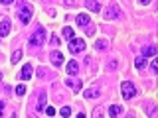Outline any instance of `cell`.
Listing matches in <instances>:
<instances>
[{"instance_id": "obj_1", "label": "cell", "mask_w": 158, "mask_h": 118, "mask_svg": "<svg viewBox=\"0 0 158 118\" xmlns=\"http://www.w3.org/2000/svg\"><path fill=\"white\" fill-rule=\"evenodd\" d=\"M48 39V36H46V30H44L42 26H40L36 32L30 36V39H28V43H30V47H40V45H44V41Z\"/></svg>"}, {"instance_id": "obj_2", "label": "cell", "mask_w": 158, "mask_h": 118, "mask_svg": "<svg viewBox=\"0 0 158 118\" xmlns=\"http://www.w3.org/2000/svg\"><path fill=\"white\" fill-rule=\"evenodd\" d=\"M32 14H34V8L28 6V4H24L22 8L18 10V18L22 24H30V20H32Z\"/></svg>"}, {"instance_id": "obj_3", "label": "cell", "mask_w": 158, "mask_h": 118, "mask_svg": "<svg viewBox=\"0 0 158 118\" xmlns=\"http://www.w3.org/2000/svg\"><path fill=\"white\" fill-rule=\"evenodd\" d=\"M121 91H123V96H125L127 98V100H128V98H132V96H136V87H135V83H131V81H125V83H123V85H121Z\"/></svg>"}, {"instance_id": "obj_4", "label": "cell", "mask_w": 158, "mask_h": 118, "mask_svg": "<svg viewBox=\"0 0 158 118\" xmlns=\"http://www.w3.org/2000/svg\"><path fill=\"white\" fill-rule=\"evenodd\" d=\"M85 49V41H83L81 37H73L71 41H69V51L71 53H79Z\"/></svg>"}, {"instance_id": "obj_5", "label": "cell", "mask_w": 158, "mask_h": 118, "mask_svg": "<svg viewBox=\"0 0 158 118\" xmlns=\"http://www.w3.org/2000/svg\"><path fill=\"white\" fill-rule=\"evenodd\" d=\"M105 18H109V20H113V18H121V10H118L117 4H113V6L105 12Z\"/></svg>"}, {"instance_id": "obj_6", "label": "cell", "mask_w": 158, "mask_h": 118, "mask_svg": "<svg viewBox=\"0 0 158 118\" xmlns=\"http://www.w3.org/2000/svg\"><path fill=\"white\" fill-rule=\"evenodd\" d=\"M49 59H52V63H53L56 67H59V65L63 63V53H59V51H52V53H49Z\"/></svg>"}, {"instance_id": "obj_7", "label": "cell", "mask_w": 158, "mask_h": 118, "mask_svg": "<svg viewBox=\"0 0 158 118\" xmlns=\"http://www.w3.org/2000/svg\"><path fill=\"white\" fill-rule=\"evenodd\" d=\"M156 53H158V49H156V45H144V47H142V57H154L156 55Z\"/></svg>"}, {"instance_id": "obj_8", "label": "cell", "mask_w": 158, "mask_h": 118, "mask_svg": "<svg viewBox=\"0 0 158 118\" xmlns=\"http://www.w3.org/2000/svg\"><path fill=\"white\" fill-rule=\"evenodd\" d=\"M8 33H10V22L4 18V20H0V37H6Z\"/></svg>"}, {"instance_id": "obj_9", "label": "cell", "mask_w": 158, "mask_h": 118, "mask_svg": "<svg viewBox=\"0 0 158 118\" xmlns=\"http://www.w3.org/2000/svg\"><path fill=\"white\" fill-rule=\"evenodd\" d=\"M32 71H34V69H32V63H26V65L22 67V73H20V77H22L24 81H28V79L32 77Z\"/></svg>"}, {"instance_id": "obj_10", "label": "cell", "mask_w": 158, "mask_h": 118, "mask_svg": "<svg viewBox=\"0 0 158 118\" xmlns=\"http://www.w3.org/2000/svg\"><path fill=\"white\" fill-rule=\"evenodd\" d=\"M65 71H67L71 77H73V75H77V73H79V63H77V61H69V63H67V67H65Z\"/></svg>"}, {"instance_id": "obj_11", "label": "cell", "mask_w": 158, "mask_h": 118, "mask_svg": "<svg viewBox=\"0 0 158 118\" xmlns=\"http://www.w3.org/2000/svg\"><path fill=\"white\" fill-rule=\"evenodd\" d=\"M95 49L97 51H105V49H109V39L107 37H101L95 41Z\"/></svg>"}, {"instance_id": "obj_12", "label": "cell", "mask_w": 158, "mask_h": 118, "mask_svg": "<svg viewBox=\"0 0 158 118\" xmlns=\"http://www.w3.org/2000/svg\"><path fill=\"white\" fill-rule=\"evenodd\" d=\"M146 65H148V61H146V59L142 57V55H138V57L135 59V67L138 69V71H144V69H146Z\"/></svg>"}, {"instance_id": "obj_13", "label": "cell", "mask_w": 158, "mask_h": 118, "mask_svg": "<svg viewBox=\"0 0 158 118\" xmlns=\"http://www.w3.org/2000/svg\"><path fill=\"white\" fill-rule=\"evenodd\" d=\"M118 114H123V106L121 104H113L109 108V118H117Z\"/></svg>"}, {"instance_id": "obj_14", "label": "cell", "mask_w": 158, "mask_h": 118, "mask_svg": "<svg viewBox=\"0 0 158 118\" xmlns=\"http://www.w3.org/2000/svg\"><path fill=\"white\" fill-rule=\"evenodd\" d=\"M46 98H48V92L42 91L40 92V98H38V110H44V108H46Z\"/></svg>"}, {"instance_id": "obj_15", "label": "cell", "mask_w": 158, "mask_h": 118, "mask_svg": "<svg viewBox=\"0 0 158 118\" xmlns=\"http://www.w3.org/2000/svg\"><path fill=\"white\" fill-rule=\"evenodd\" d=\"M65 85H67V87H71L73 91H79V88H81V81H79V79H67Z\"/></svg>"}, {"instance_id": "obj_16", "label": "cell", "mask_w": 158, "mask_h": 118, "mask_svg": "<svg viewBox=\"0 0 158 118\" xmlns=\"http://www.w3.org/2000/svg\"><path fill=\"white\" fill-rule=\"evenodd\" d=\"M85 6L91 10V12H99V10H101V4H99V2H93V0H87Z\"/></svg>"}, {"instance_id": "obj_17", "label": "cell", "mask_w": 158, "mask_h": 118, "mask_svg": "<svg viewBox=\"0 0 158 118\" xmlns=\"http://www.w3.org/2000/svg\"><path fill=\"white\" fill-rule=\"evenodd\" d=\"M77 24H79V26H87V24H91V20H89L87 14H79V16H77Z\"/></svg>"}, {"instance_id": "obj_18", "label": "cell", "mask_w": 158, "mask_h": 118, "mask_svg": "<svg viewBox=\"0 0 158 118\" xmlns=\"http://www.w3.org/2000/svg\"><path fill=\"white\" fill-rule=\"evenodd\" d=\"M83 95H85V98H97L99 96V88H87Z\"/></svg>"}, {"instance_id": "obj_19", "label": "cell", "mask_w": 158, "mask_h": 118, "mask_svg": "<svg viewBox=\"0 0 158 118\" xmlns=\"http://www.w3.org/2000/svg\"><path fill=\"white\" fill-rule=\"evenodd\" d=\"M63 37H65V39H69V41H71V39L75 37V33H73V30L65 26V28H63Z\"/></svg>"}, {"instance_id": "obj_20", "label": "cell", "mask_w": 158, "mask_h": 118, "mask_svg": "<svg viewBox=\"0 0 158 118\" xmlns=\"http://www.w3.org/2000/svg\"><path fill=\"white\" fill-rule=\"evenodd\" d=\"M20 59H22V49H16V51L12 53V57H10V61H12V63H18Z\"/></svg>"}, {"instance_id": "obj_21", "label": "cell", "mask_w": 158, "mask_h": 118, "mask_svg": "<svg viewBox=\"0 0 158 118\" xmlns=\"http://www.w3.org/2000/svg\"><path fill=\"white\" fill-rule=\"evenodd\" d=\"M16 95L24 96V95H26V87H24V85H16Z\"/></svg>"}, {"instance_id": "obj_22", "label": "cell", "mask_w": 158, "mask_h": 118, "mask_svg": "<svg viewBox=\"0 0 158 118\" xmlns=\"http://www.w3.org/2000/svg\"><path fill=\"white\" fill-rule=\"evenodd\" d=\"M59 114H61V118H67L69 114H71V110H69V106H61V110H59Z\"/></svg>"}, {"instance_id": "obj_23", "label": "cell", "mask_w": 158, "mask_h": 118, "mask_svg": "<svg viewBox=\"0 0 158 118\" xmlns=\"http://www.w3.org/2000/svg\"><path fill=\"white\" fill-rule=\"evenodd\" d=\"M148 114H150V118H156V110H154V102H150V104H148Z\"/></svg>"}, {"instance_id": "obj_24", "label": "cell", "mask_w": 158, "mask_h": 118, "mask_svg": "<svg viewBox=\"0 0 158 118\" xmlns=\"http://www.w3.org/2000/svg\"><path fill=\"white\" fill-rule=\"evenodd\" d=\"M103 116V108L101 106H97L95 110H93V118H101Z\"/></svg>"}, {"instance_id": "obj_25", "label": "cell", "mask_w": 158, "mask_h": 118, "mask_svg": "<svg viewBox=\"0 0 158 118\" xmlns=\"http://www.w3.org/2000/svg\"><path fill=\"white\" fill-rule=\"evenodd\" d=\"M117 65H118V63L115 61V59H113V61H109V65H107V67H109V71H115V69H117Z\"/></svg>"}, {"instance_id": "obj_26", "label": "cell", "mask_w": 158, "mask_h": 118, "mask_svg": "<svg viewBox=\"0 0 158 118\" xmlns=\"http://www.w3.org/2000/svg\"><path fill=\"white\" fill-rule=\"evenodd\" d=\"M44 110H46L48 116H53V114H56V108H53V106H48V108H44Z\"/></svg>"}, {"instance_id": "obj_27", "label": "cell", "mask_w": 158, "mask_h": 118, "mask_svg": "<svg viewBox=\"0 0 158 118\" xmlns=\"http://www.w3.org/2000/svg\"><path fill=\"white\" fill-rule=\"evenodd\" d=\"M59 43H61V39L57 36H52V45H59Z\"/></svg>"}, {"instance_id": "obj_28", "label": "cell", "mask_w": 158, "mask_h": 118, "mask_svg": "<svg viewBox=\"0 0 158 118\" xmlns=\"http://www.w3.org/2000/svg\"><path fill=\"white\" fill-rule=\"evenodd\" d=\"M150 69H152V71H156V69H158V63L152 61V63H150Z\"/></svg>"}, {"instance_id": "obj_29", "label": "cell", "mask_w": 158, "mask_h": 118, "mask_svg": "<svg viewBox=\"0 0 158 118\" xmlns=\"http://www.w3.org/2000/svg\"><path fill=\"white\" fill-rule=\"evenodd\" d=\"M2 112H4V104L0 102V116H2Z\"/></svg>"}, {"instance_id": "obj_30", "label": "cell", "mask_w": 158, "mask_h": 118, "mask_svg": "<svg viewBox=\"0 0 158 118\" xmlns=\"http://www.w3.org/2000/svg\"><path fill=\"white\" fill-rule=\"evenodd\" d=\"M75 118H85V114H83V112H79V114H77Z\"/></svg>"}, {"instance_id": "obj_31", "label": "cell", "mask_w": 158, "mask_h": 118, "mask_svg": "<svg viewBox=\"0 0 158 118\" xmlns=\"http://www.w3.org/2000/svg\"><path fill=\"white\" fill-rule=\"evenodd\" d=\"M0 81H2V73H0Z\"/></svg>"}]
</instances>
